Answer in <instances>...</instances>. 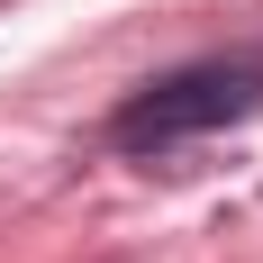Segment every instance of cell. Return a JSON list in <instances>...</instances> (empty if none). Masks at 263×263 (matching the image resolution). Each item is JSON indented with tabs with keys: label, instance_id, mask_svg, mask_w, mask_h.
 <instances>
[{
	"label": "cell",
	"instance_id": "cell-1",
	"mask_svg": "<svg viewBox=\"0 0 263 263\" xmlns=\"http://www.w3.org/2000/svg\"><path fill=\"white\" fill-rule=\"evenodd\" d=\"M254 109H263V54L254 46L200 54V64H173V73H155L145 91H127L118 118H109V145H118V155H163V145H182V136L236 127Z\"/></svg>",
	"mask_w": 263,
	"mask_h": 263
}]
</instances>
